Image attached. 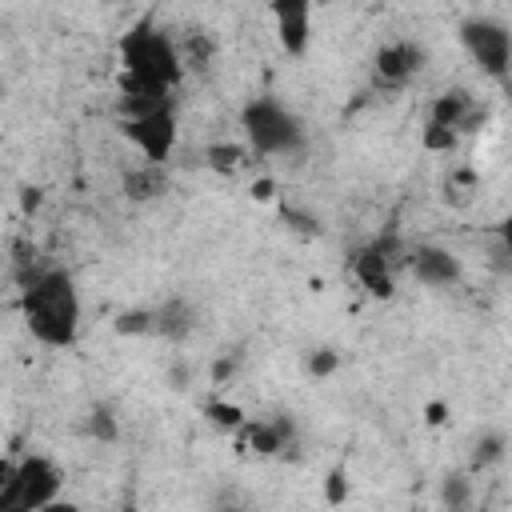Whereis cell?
I'll use <instances>...</instances> for the list:
<instances>
[{"label": "cell", "mask_w": 512, "mask_h": 512, "mask_svg": "<svg viewBox=\"0 0 512 512\" xmlns=\"http://www.w3.org/2000/svg\"><path fill=\"white\" fill-rule=\"evenodd\" d=\"M20 320L44 348H72L80 336V292L64 268H48L20 288Z\"/></svg>", "instance_id": "obj_1"}, {"label": "cell", "mask_w": 512, "mask_h": 512, "mask_svg": "<svg viewBox=\"0 0 512 512\" xmlns=\"http://www.w3.org/2000/svg\"><path fill=\"white\" fill-rule=\"evenodd\" d=\"M120 76L144 88H156V92H172L184 76L180 44L164 28H152V24L128 28L120 36Z\"/></svg>", "instance_id": "obj_2"}, {"label": "cell", "mask_w": 512, "mask_h": 512, "mask_svg": "<svg viewBox=\"0 0 512 512\" xmlns=\"http://www.w3.org/2000/svg\"><path fill=\"white\" fill-rule=\"evenodd\" d=\"M60 488H64L60 468L48 456L28 452L16 460L12 480L0 488V512H40L60 496Z\"/></svg>", "instance_id": "obj_3"}, {"label": "cell", "mask_w": 512, "mask_h": 512, "mask_svg": "<svg viewBox=\"0 0 512 512\" xmlns=\"http://www.w3.org/2000/svg\"><path fill=\"white\" fill-rule=\"evenodd\" d=\"M240 120L252 152L260 156H288L300 148V120L276 100H252Z\"/></svg>", "instance_id": "obj_4"}, {"label": "cell", "mask_w": 512, "mask_h": 512, "mask_svg": "<svg viewBox=\"0 0 512 512\" xmlns=\"http://www.w3.org/2000/svg\"><path fill=\"white\" fill-rule=\"evenodd\" d=\"M460 40L468 48V56L476 60V68L492 80H504L508 68H512V36L500 20H488V16H472L460 24Z\"/></svg>", "instance_id": "obj_5"}, {"label": "cell", "mask_w": 512, "mask_h": 512, "mask_svg": "<svg viewBox=\"0 0 512 512\" xmlns=\"http://www.w3.org/2000/svg\"><path fill=\"white\" fill-rule=\"evenodd\" d=\"M120 132L144 156V164H168L172 152H176V140H180V128H176V112L172 108H160V112L140 116V120H128V124H120Z\"/></svg>", "instance_id": "obj_6"}, {"label": "cell", "mask_w": 512, "mask_h": 512, "mask_svg": "<svg viewBox=\"0 0 512 512\" xmlns=\"http://www.w3.org/2000/svg\"><path fill=\"white\" fill-rule=\"evenodd\" d=\"M424 60H428V52H424L420 44H412V40H392V44L376 48L372 68H376V80H380L384 88H400V84H408V80L424 68Z\"/></svg>", "instance_id": "obj_7"}, {"label": "cell", "mask_w": 512, "mask_h": 512, "mask_svg": "<svg viewBox=\"0 0 512 512\" xmlns=\"http://www.w3.org/2000/svg\"><path fill=\"white\" fill-rule=\"evenodd\" d=\"M408 268H412V276L424 288H448V284H456L464 276L460 256L448 252V248H440V244H416V248H408Z\"/></svg>", "instance_id": "obj_8"}, {"label": "cell", "mask_w": 512, "mask_h": 512, "mask_svg": "<svg viewBox=\"0 0 512 512\" xmlns=\"http://www.w3.org/2000/svg\"><path fill=\"white\" fill-rule=\"evenodd\" d=\"M272 20H276L280 48L288 56H304L308 40H312V8L304 0H276L272 4Z\"/></svg>", "instance_id": "obj_9"}, {"label": "cell", "mask_w": 512, "mask_h": 512, "mask_svg": "<svg viewBox=\"0 0 512 512\" xmlns=\"http://www.w3.org/2000/svg\"><path fill=\"white\" fill-rule=\"evenodd\" d=\"M352 276H356L360 288H364L368 296H376V300H388V296L396 292V272L384 264V256H380L372 244H364V248L352 252Z\"/></svg>", "instance_id": "obj_10"}, {"label": "cell", "mask_w": 512, "mask_h": 512, "mask_svg": "<svg viewBox=\"0 0 512 512\" xmlns=\"http://www.w3.org/2000/svg\"><path fill=\"white\" fill-rule=\"evenodd\" d=\"M240 436H244L248 452L276 456V452H288V444H292V420H284V416H276V420H244Z\"/></svg>", "instance_id": "obj_11"}, {"label": "cell", "mask_w": 512, "mask_h": 512, "mask_svg": "<svg viewBox=\"0 0 512 512\" xmlns=\"http://www.w3.org/2000/svg\"><path fill=\"white\" fill-rule=\"evenodd\" d=\"M192 328H196V308L188 300L176 296V300H164L160 308H152V336H164V340L180 344V340L192 336Z\"/></svg>", "instance_id": "obj_12"}, {"label": "cell", "mask_w": 512, "mask_h": 512, "mask_svg": "<svg viewBox=\"0 0 512 512\" xmlns=\"http://www.w3.org/2000/svg\"><path fill=\"white\" fill-rule=\"evenodd\" d=\"M168 168L164 164H136L124 172V196L136 200V204H148V200H160L168 192Z\"/></svg>", "instance_id": "obj_13"}, {"label": "cell", "mask_w": 512, "mask_h": 512, "mask_svg": "<svg viewBox=\"0 0 512 512\" xmlns=\"http://www.w3.org/2000/svg\"><path fill=\"white\" fill-rule=\"evenodd\" d=\"M204 416H208L212 428H224V432H240L244 420H248L244 408L232 404V400H208V404H204Z\"/></svg>", "instance_id": "obj_14"}, {"label": "cell", "mask_w": 512, "mask_h": 512, "mask_svg": "<svg viewBox=\"0 0 512 512\" xmlns=\"http://www.w3.org/2000/svg\"><path fill=\"white\" fill-rule=\"evenodd\" d=\"M440 496H444L448 512H468V504H472V476H468V472L448 476L444 488H440Z\"/></svg>", "instance_id": "obj_15"}, {"label": "cell", "mask_w": 512, "mask_h": 512, "mask_svg": "<svg viewBox=\"0 0 512 512\" xmlns=\"http://www.w3.org/2000/svg\"><path fill=\"white\" fill-rule=\"evenodd\" d=\"M204 160H208V168H216V172H236V168L248 160V152H244L240 144H208Z\"/></svg>", "instance_id": "obj_16"}, {"label": "cell", "mask_w": 512, "mask_h": 512, "mask_svg": "<svg viewBox=\"0 0 512 512\" xmlns=\"http://www.w3.org/2000/svg\"><path fill=\"white\" fill-rule=\"evenodd\" d=\"M500 456H504V436H500V432H488V436H480V444H476V452H472V472H484V468H492Z\"/></svg>", "instance_id": "obj_17"}, {"label": "cell", "mask_w": 512, "mask_h": 512, "mask_svg": "<svg viewBox=\"0 0 512 512\" xmlns=\"http://www.w3.org/2000/svg\"><path fill=\"white\" fill-rule=\"evenodd\" d=\"M116 332L120 336H152V312L148 308H132L116 316Z\"/></svg>", "instance_id": "obj_18"}, {"label": "cell", "mask_w": 512, "mask_h": 512, "mask_svg": "<svg viewBox=\"0 0 512 512\" xmlns=\"http://www.w3.org/2000/svg\"><path fill=\"white\" fill-rule=\"evenodd\" d=\"M280 220H284L288 232H296V236H320V220L308 216V212H300V208H292V204H280Z\"/></svg>", "instance_id": "obj_19"}, {"label": "cell", "mask_w": 512, "mask_h": 512, "mask_svg": "<svg viewBox=\"0 0 512 512\" xmlns=\"http://www.w3.org/2000/svg\"><path fill=\"white\" fill-rule=\"evenodd\" d=\"M88 432H92L96 440H104V444H108V440H116V432H120V428H116V416H112V408H108V404H96V408L88 412Z\"/></svg>", "instance_id": "obj_20"}, {"label": "cell", "mask_w": 512, "mask_h": 512, "mask_svg": "<svg viewBox=\"0 0 512 512\" xmlns=\"http://www.w3.org/2000/svg\"><path fill=\"white\" fill-rule=\"evenodd\" d=\"M424 148L428 152H452L456 148V132L452 128H440V124H424Z\"/></svg>", "instance_id": "obj_21"}, {"label": "cell", "mask_w": 512, "mask_h": 512, "mask_svg": "<svg viewBox=\"0 0 512 512\" xmlns=\"http://www.w3.org/2000/svg\"><path fill=\"white\" fill-rule=\"evenodd\" d=\"M336 364H340V356H336L332 348H316V352L308 356V372H312V376H332Z\"/></svg>", "instance_id": "obj_22"}, {"label": "cell", "mask_w": 512, "mask_h": 512, "mask_svg": "<svg viewBox=\"0 0 512 512\" xmlns=\"http://www.w3.org/2000/svg\"><path fill=\"white\" fill-rule=\"evenodd\" d=\"M324 496H328V504H344V496H348V476H344L340 468L328 476V484H324Z\"/></svg>", "instance_id": "obj_23"}, {"label": "cell", "mask_w": 512, "mask_h": 512, "mask_svg": "<svg viewBox=\"0 0 512 512\" xmlns=\"http://www.w3.org/2000/svg\"><path fill=\"white\" fill-rule=\"evenodd\" d=\"M40 200H44V196H40V188H24V192H20V208H24V212H36V208H40Z\"/></svg>", "instance_id": "obj_24"}, {"label": "cell", "mask_w": 512, "mask_h": 512, "mask_svg": "<svg viewBox=\"0 0 512 512\" xmlns=\"http://www.w3.org/2000/svg\"><path fill=\"white\" fill-rule=\"evenodd\" d=\"M40 512H84V508H80L76 500H64V496H56V500H52V504H44Z\"/></svg>", "instance_id": "obj_25"}, {"label": "cell", "mask_w": 512, "mask_h": 512, "mask_svg": "<svg viewBox=\"0 0 512 512\" xmlns=\"http://www.w3.org/2000/svg\"><path fill=\"white\" fill-rule=\"evenodd\" d=\"M272 192H276L272 180H256V184H252V196H256V200H272Z\"/></svg>", "instance_id": "obj_26"}, {"label": "cell", "mask_w": 512, "mask_h": 512, "mask_svg": "<svg viewBox=\"0 0 512 512\" xmlns=\"http://www.w3.org/2000/svg\"><path fill=\"white\" fill-rule=\"evenodd\" d=\"M228 376H232V360H220V364L212 368V380L220 384V380H228Z\"/></svg>", "instance_id": "obj_27"}, {"label": "cell", "mask_w": 512, "mask_h": 512, "mask_svg": "<svg viewBox=\"0 0 512 512\" xmlns=\"http://www.w3.org/2000/svg\"><path fill=\"white\" fill-rule=\"evenodd\" d=\"M12 472H16V460H8V456H4V460H0V488L12 480Z\"/></svg>", "instance_id": "obj_28"}, {"label": "cell", "mask_w": 512, "mask_h": 512, "mask_svg": "<svg viewBox=\"0 0 512 512\" xmlns=\"http://www.w3.org/2000/svg\"><path fill=\"white\" fill-rule=\"evenodd\" d=\"M428 420L440 424V420H444V404H432V408H428Z\"/></svg>", "instance_id": "obj_29"}, {"label": "cell", "mask_w": 512, "mask_h": 512, "mask_svg": "<svg viewBox=\"0 0 512 512\" xmlns=\"http://www.w3.org/2000/svg\"><path fill=\"white\" fill-rule=\"evenodd\" d=\"M120 512H140V508H136V504H124V508H120Z\"/></svg>", "instance_id": "obj_30"}, {"label": "cell", "mask_w": 512, "mask_h": 512, "mask_svg": "<svg viewBox=\"0 0 512 512\" xmlns=\"http://www.w3.org/2000/svg\"><path fill=\"white\" fill-rule=\"evenodd\" d=\"M224 512H244V508H224Z\"/></svg>", "instance_id": "obj_31"}]
</instances>
